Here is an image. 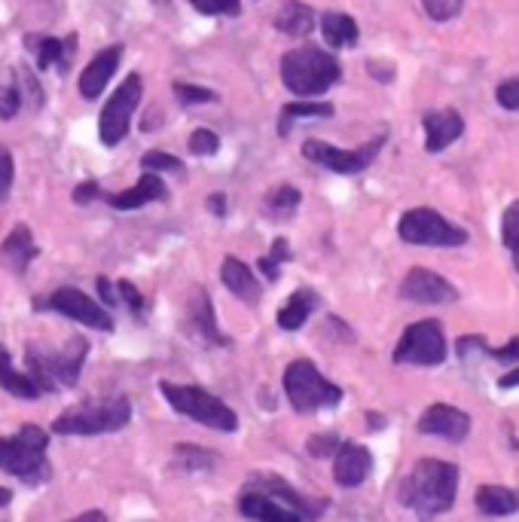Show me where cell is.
<instances>
[{
    "label": "cell",
    "instance_id": "cell-40",
    "mask_svg": "<svg viewBox=\"0 0 519 522\" xmlns=\"http://www.w3.org/2000/svg\"><path fill=\"white\" fill-rule=\"evenodd\" d=\"M495 98L504 110H519V77H510V80L498 83Z\"/></svg>",
    "mask_w": 519,
    "mask_h": 522
},
{
    "label": "cell",
    "instance_id": "cell-33",
    "mask_svg": "<svg viewBox=\"0 0 519 522\" xmlns=\"http://www.w3.org/2000/svg\"><path fill=\"white\" fill-rule=\"evenodd\" d=\"M468 342L471 345H477L480 352H486L489 358H495V361H504V364H519V336H513L504 348H489L486 342H483V336H468Z\"/></svg>",
    "mask_w": 519,
    "mask_h": 522
},
{
    "label": "cell",
    "instance_id": "cell-49",
    "mask_svg": "<svg viewBox=\"0 0 519 522\" xmlns=\"http://www.w3.org/2000/svg\"><path fill=\"white\" fill-rule=\"evenodd\" d=\"M260 272H263L266 278H272V281H275V278H278V263H275V260H269V257H263V260H260Z\"/></svg>",
    "mask_w": 519,
    "mask_h": 522
},
{
    "label": "cell",
    "instance_id": "cell-39",
    "mask_svg": "<svg viewBox=\"0 0 519 522\" xmlns=\"http://www.w3.org/2000/svg\"><path fill=\"white\" fill-rule=\"evenodd\" d=\"M13 174H16V165H13V153L0 144V202L10 196V187H13Z\"/></svg>",
    "mask_w": 519,
    "mask_h": 522
},
{
    "label": "cell",
    "instance_id": "cell-27",
    "mask_svg": "<svg viewBox=\"0 0 519 522\" xmlns=\"http://www.w3.org/2000/svg\"><path fill=\"white\" fill-rule=\"evenodd\" d=\"M474 501H477V510L486 516H513L519 510V495L504 486H480Z\"/></svg>",
    "mask_w": 519,
    "mask_h": 522
},
{
    "label": "cell",
    "instance_id": "cell-38",
    "mask_svg": "<svg viewBox=\"0 0 519 522\" xmlns=\"http://www.w3.org/2000/svg\"><path fill=\"white\" fill-rule=\"evenodd\" d=\"M217 147H220V138L211 129H196L190 135V153H196V156H214Z\"/></svg>",
    "mask_w": 519,
    "mask_h": 522
},
{
    "label": "cell",
    "instance_id": "cell-2",
    "mask_svg": "<svg viewBox=\"0 0 519 522\" xmlns=\"http://www.w3.org/2000/svg\"><path fill=\"white\" fill-rule=\"evenodd\" d=\"M455 495H458V468L440 458H419L397 489L400 504L410 507L419 519H434L440 513H449Z\"/></svg>",
    "mask_w": 519,
    "mask_h": 522
},
{
    "label": "cell",
    "instance_id": "cell-43",
    "mask_svg": "<svg viewBox=\"0 0 519 522\" xmlns=\"http://www.w3.org/2000/svg\"><path fill=\"white\" fill-rule=\"evenodd\" d=\"M19 107H22V98L13 86L0 89V120H13V116L19 113Z\"/></svg>",
    "mask_w": 519,
    "mask_h": 522
},
{
    "label": "cell",
    "instance_id": "cell-29",
    "mask_svg": "<svg viewBox=\"0 0 519 522\" xmlns=\"http://www.w3.org/2000/svg\"><path fill=\"white\" fill-rule=\"evenodd\" d=\"M309 116H315V120H321V116H333V104L327 101H294V104H284L281 110V132H287V123H294V120H309Z\"/></svg>",
    "mask_w": 519,
    "mask_h": 522
},
{
    "label": "cell",
    "instance_id": "cell-41",
    "mask_svg": "<svg viewBox=\"0 0 519 522\" xmlns=\"http://www.w3.org/2000/svg\"><path fill=\"white\" fill-rule=\"evenodd\" d=\"M117 290H120V300L135 312V315H144V309H147V300L138 294V287L132 284V281H120L117 284Z\"/></svg>",
    "mask_w": 519,
    "mask_h": 522
},
{
    "label": "cell",
    "instance_id": "cell-7",
    "mask_svg": "<svg viewBox=\"0 0 519 522\" xmlns=\"http://www.w3.org/2000/svg\"><path fill=\"white\" fill-rule=\"evenodd\" d=\"M159 388H162L165 400L187 419H193L205 428H214V431H226V434H233L239 428V416L229 410L223 400H217L211 391H205L199 385H175V382H162Z\"/></svg>",
    "mask_w": 519,
    "mask_h": 522
},
{
    "label": "cell",
    "instance_id": "cell-37",
    "mask_svg": "<svg viewBox=\"0 0 519 522\" xmlns=\"http://www.w3.org/2000/svg\"><path fill=\"white\" fill-rule=\"evenodd\" d=\"M175 95H178L181 104H211V101H217V95L211 89L190 86V83H175Z\"/></svg>",
    "mask_w": 519,
    "mask_h": 522
},
{
    "label": "cell",
    "instance_id": "cell-30",
    "mask_svg": "<svg viewBox=\"0 0 519 522\" xmlns=\"http://www.w3.org/2000/svg\"><path fill=\"white\" fill-rule=\"evenodd\" d=\"M74 43H77V37H71L68 43L55 40V37H43V40L37 43V65H40L43 71L52 68V65L68 68V52L74 49Z\"/></svg>",
    "mask_w": 519,
    "mask_h": 522
},
{
    "label": "cell",
    "instance_id": "cell-15",
    "mask_svg": "<svg viewBox=\"0 0 519 522\" xmlns=\"http://www.w3.org/2000/svg\"><path fill=\"white\" fill-rule=\"evenodd\" d=\"M419 431L422 434H431V437H443L449 443H461V440L471 434V416L461 413L458 406L434 403V406H428V410L422 413Z\"/></svg>",
    "mask_w": 519,
    "mask_h": 522
},
{
    "label": "cell",
    "instance_id": "cell-19",
    "mask_svg": "<svg viewBox=\"0 0 519 522\" xmlns=\"http://www.w3.org/2000/svg\"><path fill=\"white\" fill-rule=\"evenodd\" d=\"M120 58H123V49L120 46H110V49L98 52L92 62L86 65V71L80 74V95L89 98V101H95L104 92V86L110 83V77L117 74Z\"/></svg>",
    "mask_w": 519,
    "mask_h": 522
},
{
    "label": "cell",
    "instance_id": "cell-34",
    "mask_svg": "<svg viewBox=\"0 0 519 522\" xmlns=\"http://www.w3.org/2000/svg\"><path fill=\"white\" fill-rule=\"evenodd\" d=\"M425 13L434 19V22H449L461 13V7H465V0H422Z\"/></svg>",
    "mask_w": 519,
    "mask_h": 522
},
{
    "label": "cell",
    "instance_id": "cell-5",
    "mask_svg": "<svg viewBox=\"0 0 519 522\" xmlns=\"http://www.w3.org/2000/svg\"><path fill=\"white\" fill-rule=\"evenodd\" d=\"M129 419H132V403L126 397H104V400H86L80 406H71V410H65L52 422V431L65 437L113 434V431H123Z\"/></svg>",
    "mask_w": 519,
    "mask_h": 522
},
{
    "label": "cell",
    "instance_id": "cell-35",
    "mask_svg": "<svg viewBox=\"0 0 519 522\" xmlns=\"http://www.w3.org/2000/svg\"><path fill=\"white\" fill-rule=\"evenodd\" d=\"M190 4L205 16H239L242 0H190Z\"/></svg>",
    "mask_w": 519,
    "mask_h": 522
},
{
    "label": "cell",
    "instance_id": "cell-25",
    "mask_svg": "<svg viewBox=\"0 0 519 522\" xmlns=\"http://www.w3.org/2000/svg\"><path fill=\"white\" fill-rule=\"evenodd\" d=\"M0 388L10 391L13 397H22V400H37L43 391L37 388V382L28 376V373H19L10 361V352L4 345H0Z\"/></svg>",
    "mask_w": 519,
    "mask_h": 522
},
{
    "label": "cell",
    "instance_id": "cell-45",
    "mask_svg": "<svg viewBox=\"0 0 519 522\" xmlns=\"http://www.w3.org/2000/svg\"><path fill=\"white\" fill-rule=\"evenodd\" d=\"M269 260H275L278 266H281L284 260H291V248H287V242H284V239H275V245H272V254H269Z\"/></svg>",
    "mask_w": 519,
    "mask_h": 522
},
{
    "label": "cell",
    "instance_id": "cell-51",
    "mask_svg": "<svg viewBox=\"0 0 519 522\" xmlns=\"http://www.w3.org/2000/svg\"><path fill=\"white\" fill-rule=\"evenodd\" d=\"M10 498H13V492L0 486V507H7V504H10Z\"/></svg>",
    "mask_w": 519,
    "mask_h": 522
},
{
    "label": "cell",
    "instance_id": "cell-3",
    "mask_svg": "<svg viewBox=\"0 0 519 522\" xmlns=\"http://www.w3.org/2000/svg\"><path fill=\"white\" fill-rule=\"evenodd\" d=\"M89 355L86 339L74 336L62 348H46L40 342H31L25 348V361H28V376L37 382L40 391H59L77 385L83 364Z\"/></svg>",
    "mask_w": 519,
    "mask_h": 522
},
{
    "label": "cell",
    "instance_id": "cell-11",
    "mask_svg": "<svg viewBox=\"0 0 519 522\" xmlns=\"http://www.w3.org/2000/svg\"><path fill=\"white\" fill-rule=\"evenodd\" d=\"M141 92H144L141 77L132 74V77H126V83H123L117 92H113V95L107 98V104H104V110H101V120H98L101 144L117 147V144L126 138L129 120H132V113H135V107H138V101H141Z\"/></svg>",
    "mask_w": 519,
    "mask_h": 522
},
{
    "label": "cell",
    "instance_id": "cell-1",
    "mask_svg": "<svg viewBox=\"0 0 519 522\" xmlns=\"http://www.w3.org/2000/svg\"><path fill=\"white\" fill-rule=\"evenodd\" d=\"M242 516L254 522H315L324 501H312L275 474H254L239 495Z\"/></svg>",
    "mask_w": 519,
    "mask_h": 522
},
{
    "label": "cell",
    "instance_id": "cell-20",
    "mask_svg": "<svg viewBox=\"0 0 519 522\" xmlns=\"http://www.w3.org/2000/svg\"><path fill=\"white\" fill-rule=\"evenodd\" d=\"M220 281L226 284V290H233V297H239L242 303H251V306L260 303V284L242 260L226 257L220 266Z\"/></svg>",
    "mask_w": 519,
    "mask_h": 522
},
{
    "label": "cell",
    "instance_id": "cell-47",
    "mask_svg": "<svg viewBox=\"0 0 519 522\" xmlns=\"http://www.w3.org/2000/svg\"><path fill=\"white\" fill-rule=\"evenodd\" d=\"M208 208L217 214V217H223L226 214V199H223V193H211V199H208Z\"/></svg>",
    "mask_w": 519,
    "mask_h": 522
},
{
    "label": "cell",
    "instance_id": "cell-10",
    "mask_svg": "<svg viewBox=\"0 0 519 522\" xmlns=\"http://www.w3.org/2000/svg\"><path fill=\"white\" fill-rule=\"evenodd\" d=\"M446 361V336L440 321H416L403 330L394 364H413V367H440Z\"/></svg>",
    "mask_w": 519,
    "mask_h": 522
},
{
    "label": "cell",
    "instance_id": "cell-48",
    "mask_svg": "<svg viewBox=\"0 0 519 522\" xmlns=\"http://www.w3.org/2000/svg\"><path fill=\"white\" fill-rule=\"evenodd\" d=\"M68 522H107V516L101 510H86V513H80L77 519H68Z\"/></svg>",
    "mask_w": 519,
    "mask_h": 522
},
{
    "label": "cell",
    "instance_id": "cell-8",
    "mask_svg": "<svg viewBox=\"0 0 519 522\" xmlns=\"http://www.w3.org/2000/svg\"><path fill=\"white\" fill-rule=\"evenodd\" d=\"M284 394L297 413L330 410V406L342 400V388L324 379L312 361H294L284 370Z\"/></svg>",
    "mask_w": 519,
    "mask_h": 522
},
{
    "label": "cell",
    "instance_id": "cell-36",
    "mask_svg": "<svg viewBox=\"0 0 519 522\" xmlns=\"http://www.w3.org/2000/svg\"><path fill=\"white\" fill-rule=\"evenodd\" d=\"M141 165L147 168V171H181L184 168V162L178 159V156H171V153H162V150H150V153H144V159H141Z\"/></svg>",
    "mask_w": 519,
    "mask_h": 522
},
{
    "label": "cell",
    "instance_id": "cell-22",
    "mask_svg": "<svg viewBox=\"0 0 519 522\" xmlns=\"http://www.w3.org/2000/svg\"><path fill=\"white\" fill-rule=\"evenodd\" d=\"M0 257H4L16 272H25L31 266V260L37 257V245H34V236L25 223H19L7 236L4 248H0Z\"/></svg>",
    "mask_w": 519,
    "mask_h": 522
},
{
    "label": "cell",
    "instance_id": "cell-13",
    "mask_svg": "<svg viewBox=\"0 0 519 522\" xmlns=\"http://www.w3.org/2000/svg\"><path fill=\"white\" fill-rule=\"evenodd\" d=\"M40 306H46V309H52V312H59V315H65V318H71V321H80V324H86V327H92V330H113V318L107 315V309H101L95 300H89L83 290H77V287H59V290H52L49 294V300L46 303H40Z\"/></svg>",
    "mask_w": 519,
    "mask_h": 522
},
{
    "label": "cell",
    "instance_id": "cell-4",
    "mask_svg": "<svg viewBox=\"0 0 519 522\" xmlns=\"http://www.w3.org/2000/svg\"><path fill=\"white\" fill-rule=\"evenodd\" d=\"M342 68L321 46H297L281 58V80L300 98L324 95L333 83H339Z\"/></svg>",
    "mask_w": 519,
    "mask_h": 522
},
{
    "label": "cell",
    "instance_id": "cell-44",
    "mask_svg": "<svg viewBox=\"0 0 519 522\" xmlns=\"http://www.w3.org/2000/svg\"><path fill=\"white\" fill-rule=\"evenodd\" d=\"M98 196H101V190H98L95 181H86V184H80V187L74 190V202H77V205H89V202L98 199Z\"/></svg>",
    "mask_w": 519,
    "mask_h": 522
},
{
    "label": "cell",
    "instance_id": "cell-50",
    "mask_svg": "<svg viewBox=\"0 0 519 522\" xmlns=\"http://www.w3.org/2000/svg\"><path fill=\"white\" fill-rule=\"evenodd\" d=\"M516 385H519V367L498 379V388H504V391H507V388H516Z\"/></svg>",
    "mask_w": 519,
    "mask_h": 522
},
{
    "label": "cell",
    "instance_id": "cell-14",
    "mask_svg": "<svg viewBox=\"0 0 519 522\" xmlns=\"http://www.w3.org/2000/svg\"><path fill=\"white\" fill-rule=\"evenodd\" d=\"M400 297L410 300V303H425V306H443V303H455L458 300V290L455 284H449L443 275L431 272V269H410L407 278L400 284Z\"/></svg>",
    "mask_w": 519,
    "mask_h": 522
},
{
    "label": "cell",
    "instance_id": "cell-21",
    "mask_svg": "<svg viewBox=\"0 0 519 522\" xmlns=\"http://www.w3.org/2000/svg\"><path fill=\"white\" fill-rule=\"evenodd\" d=\"M165 184L156 178L153 171H147L144 178L132 187V190H123V193H113L110 196V205L117 211H135V208H144L150 202H162L165 199Z\"/></svg>",
    "mask_w": 519,
    "mask_h": 522
},
{
    "label": "cell",
    "instance_id": "cell-9",
    "mask_svg": "<svg viewBox=\"0 0 519 522\" xmlns=\"http://www.w3.org/2000/svg\"><path fill=\"white\" fill-rule=\"evenodd\" d=\"M397 236L407 245H425V248H461L468 242V232L449 223L434 208H413L400 217Z\"/></svg>",
    "mask_w": 519,
    "mask_h": 522
},
{
    "label": "cell",
    "instance_id": "cell-26",
    "mask_svg": "<svg viewBox=\"0 0 519 522\" xmlns=\"http://www.w3.org/2000/svg\"><path fill=\"white\" fill-rule=\"evenodd\" d=\"M321 34L327 46L333 49H349L358 43V22L345 13H324L321 16Z\"/></svg>",
    "mask_w": 519,
    "mask_h": 522
},
{
    "label": "cell",
    "instance_id": "cell-46",
    "mask_svg": "<svg viewBox=\"0 0 519 522\" xmlns=\"http://www.w3.org/2000/svg\"><path fill=\"white\" fill-rule=\"evenodd\" d=\"M95 287H98V294L104 297V303H107V306H113V303H117V297H113V290H110V281H107L104 275H101V278L95 281Z\"/></svg>",
    "mask_w": 519,
    "mask_h": 522
},
{
    "label": "cell",
    "instance_id": "cell-32",
    "mask_svg": "<svg viewBox=\"0 0 519 522\" xmlns=\"http://www.w3.org/2000/svg\"><path fill=\"white\" fill-rule=\"evenodd\" d=\"M175 458H178V464L184 471H211L214 464H217V455L214 452H208V449H202V446H178L175 449Z\"/></svg>",
    "mask_w": 519,
    "mask_h": 522
},
{
    "label": "cell",
    "instance_id": "cell-12",
    "mask_svg": "<svg viewBox=\"0 0 519 522\" xmlns=\"http://www.w3.org/2000/svg\"><path fill=\"white\" fill-rule=\"evenodd\" d=\"M382 144H385V135L361 144L358 150H339V147H333L327 141H306L303 144V156L312 159V162H318L321 168L336 171V174H358V171H364V168L373 165V159L379 156Z\"/></svg>",
    "mask_w": 519,
    "mask_h": 522
},
{
    "label": "cell",
    "instance_id": "cell-23",
    "mask_svg": "<svg viewBox=\"0 0 519 522\" xmlns=\"http://www.w3.org/2000/svg\"><path fill=\"white\" fill-rule=\"evenodd\" d=\"M318 303L321 300L312 294L309 287H300L297 294H291V300L278 309V327L281 330H300L309 321V315L318 309Z\"/></svg>",
    "mask_w": 519,
    "mask_h": 522
},
{
    "label": "cell",
    "instance_id": "cell-31",
    "mask_svg": "<svg viewBox=\"0 0 519 522\" xmlns=\"http://www.w3.org/2000/svg\"><path fill=\"white\" fill-rule=\"evenodd\" d=\"M501 242L513 257V266L519 269V202L507 205L504 217H501Z\"/></svg>",
    "mask_w": 519,
    "mask_h": 522
},
{
    "label": "cell",
    "instance_id": "cell-42",
    "mask_svg": "<svg viewBox=\"0 0 519 522\" xmlns=\"http://www.w3.org/2000/svg\"><path fill=\"white\" fill-rule=\"evenodd\" d=\"M336 449H339V437L336 434H315L309 440V455H315V458H327Z\"/></svg>",
    "mask_w": 519,
    "mask_h": 522
},
{
    "label": "cell",
    "instance_id": "cell-28",
    "mask_svg": "<svg viewBox=\"0 0 519 522\" xmlns=\"http://www.w3.org/2000/svg\"><path fill=\"white\" fill-rule=\"evenodd\" d=\"M300 190L297 187H278V190H272L269 196H266V202H263V208H266V214L272 217V220H287L294 211H297V205H300Z\"/></svg>",
    "mask_w": 519,
    "mask_h": 522
},
{
    "label": "cell",
    "instance_id": "cell-24",
    "mask_svg": "<svg viewBox=\"0 0 519 522\" xmlns=\"http://www.w3.org/2000/svg\"><path fill=\"white\" fill-rule=\"evenodd\" d=\"M275 28L287 37H306L315 28V13L312 7L300 4V0H287L275 16Z\"/></svg>",
    "mask_w": 519,
    "mask_h": 522
},
{
    "label": "cell",
    "instance_id": "cell-17",
    "mask_svg": "<svg viewBox=\"0 0 519 522\" xmlns=\"http://www.w3.org/2000/svg\"><path fill=\"white\" fill-rule=\"evenodd\" d=\"M422 126H425V150L428 153H440L452 141H458L461 135H465V120H461V113L452 110V107L428 110L422 116Z\"/></svg>",
    "mask_w": 519,
    "mask_h": 522
},
{
    "label": "cell",
    "instance_id": "cell-16",
    "mask_svg": "<svg viewBox=\"0 0 519 522\" xmlns=\"http://www.w3.org/2000/svg\"><path fill=\"white\" fill-rule=\"evenodd\" d=\"M373 471V455L361 443H339L336 458H333V477L342 489L361 486Z\"/></svg>",
    "mask_w": 519,
    "mask_h": 522
},
{
    "label": "cell",
    "instance_id": "cell-6",
    "mask_svg": "<svg viewBox=\"0 0 519 522\" xmlns=\"http://www.w3.org/2000/svg\"><path fill=\"white\" fill-rule=\"evenodd\" d=\"M49 437L37 425H22L16 437L0 440V471H7L25 483H43L49 477L46 461Z\"/></svg>",
    "mask_w": 519,
    "mask_h": 522
},
{
    "label": "cell",
    "instance_id": "cell-18",
    "mask_svg": "<svg viewBox=\"0 0 519 522\" xmlns=\"http://www.w3.org/2000/svg\"><path fill=\"white\" fill-rule=\"evenodd\" d=\"M187 324H190V333L202 342H211V345H226L229 339L217 330V321H214V309H211V300L205 294V287H193V294L187 300Z\"/></svg>",
    "mask_w": 519,
    "mask_h": 522
}]
</instances>
